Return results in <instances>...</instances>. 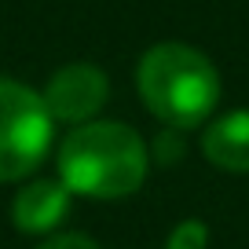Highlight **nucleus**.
<instances>
[{
  "label": "nucleus",
  "mask_w": 249,
  "mask_h": 249,
  "mask_svg": "<svg viewBox=\"0 0 249 249\" xmlns=\"http://www.w3.org/2000/svg\"><path fill=\"white\" fill-rule=\"evenodd\" d=\"M52 147V114L33 88L0 77V179H22Z\"/></svg>",
  "instance_id": "nucleus-3"
},
{
  "label": "nucleus",
  "mask_w": 249,
  "mask_h": 249,
  "mask_svg": "<svg viewBox=\"0 0 249 249\" xmlns=\"http://www.w3.org/2000/svg\"><path fill=\"white\" fill-rule=\"evenodd\" d=\"M209 246V227L202 220H183V224L172 227L165 249H205Z\"/></svg>",
  "instance_id": "nucleus-7"
},
{
  "label": "nucleus",
  "mask_w": 249,
  "mask_h": 249,
  "mask_svg": "<svg viewBox=\"0 0 249 249\" xmlns=\"http://www.w3.org/2000/svg\"><path fill=\"white\" fill-rule=\"evenodd\" d=\"M66 213H70V191L62 179H33L11 202V220L26 234H44L59 227Z\"/></svg>",
  "instance_id": "nucleus-5"
},
{
  "label": "nucleus",
  "mask_w": 249,
  "mask_h": 249,
  "mask_svg": "<svg viewBox=\"0 0 249 249\" xmlns=\"http://www.w3.org/2000/svg\"><path fill=\"white\" fill-rule=\"evenodd\" d=\"M154 154H158V161H161V165L179 161V154H183V140H179V128H169V124H165V132L158 136V143H154Z\"/></svg>",
  "instance_id": "nucleus-8"
},
{
  "label": "nucleus",
  "mask_w": 249,
  "mask_h": 249,
  "mask_svg": "<svg viewBox=\"0 0 249 249\" xmlns=\"http://www.w3.org/2000/svg\"><path fill=\"white\" fill-rule=\"evenodd\" d=\"M107 95H110V81L95 62H66L48 77L40 99L55 121L85 124L103 110Z\"/></svg>",
  "instance_id": "nucleus-4"
},
{
  "label": "nucleus",
  "mask_w": 249,
  "mask_h": 249,
  "mask_svg": "<svg viewBox=\"0 0 249 249\" xmlns=\"http://www.w3.org/2000/svg\"><path fill=\"white\" fill-rule=\"evenodd\" d=\"M136 85L147 110L169 128L205 124L220 103V73L205 52L165 40L140 59Z\"/></svg>",
  "instance_id": "nucleus-2"
},
{
  "label": "nucleus",
  "mask_w": 249,
  "mask_h": 249,
  "mask_svg": "<svg viewBox=\"0 0 249 249\" xmlns=\"http://www.w3.org/2000/svg\"><path fill=\"white\" fill-rule=\"evenodd\" d=\"M40 249H99L88 234H59V238H52V242H44Z\"/></svg>",
  "instance_id": "nucleus-9"
},
{
  "label": "nucleus",
  "mask_w": 249,
  "mask_h": 249,
  "mask_svg": "<svg viewBox=\"0 0 249 249\" xmlns=\"http://www.w3.org/2000/svg\"><path fill=\"white\" fill-rule=\"evenodd\" d=\"M202 154L216 169L249 172V110H231L202 132Z\"/></svg>",
  "instance_id": "nucleus-6"
},
{
  "label": "nucleus",
  "mask_w": 249,
  "mask_h": 249,
  "mask_svg": "<svg viewBox=\"0 0 249 249\" xmlns=\"http://www.w3.org/2000/svg\"><path fill=\"white\" fill-rule=\"evenodd\" d=\"M150 150L124 121H85L59 147V179L70 195L124 198L147 179Z\"/></svg>",
  "instance_id": "nucleus-1"
}]
</instances>
